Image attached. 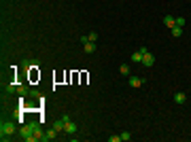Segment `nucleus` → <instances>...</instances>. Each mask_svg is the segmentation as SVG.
I'll list each match as a JSON object with an SVG mask.
<instances>
[{
    "label": "nucleus",
    "mask_w": 191,
    "mask_h": 142,
    "mask_svg": "<svg viewBox=\"0 0 191 142\" xmlns=\"http://www.w3.org/2000/svg\"><path fill=\"white\" fill-rule=\"evenodd\" d=\"M15 131H17V127H15L13 121H2V123H0V138H2V140H9Z\"/></svg>",
    "instance_id": "1"
},
{
    "label": "nucleus",
    "mask_w": 191,
    "mask_h": 142,
    "mask_svg": "<svg viewBox=\"0 0 191 142\" xmlns=\"http://www.w3.org/2000/svg\"><path fill=\"white\" fill-rule=\"evenodd\" d=\"M34 127H36V123H34V121H32V123H28V125H24V127L19 130V134H21V138H24V140H28V138L32 136V131H34Z\"/></svg>",
    "instance_id": "2"
},
{
    "label": "nucleus",
    "mask_w": 191,
    "mask_h": 142,
    "mask_svg": "<svg viewBox=\"0 0 191 142\" xmlns=\"http://www.w3.org/2000/svg\"><path fill=\"white\" fill-rule=\"evenodd\" d=\"M155 64V57L149 53V51H144V55H142V66H147V68H151Z\"/></svg>",
    "instance_id": "3"
},
{
    "label": "nucleus",
    "mask_w": 191,
    "mask_h": 142,
    "mask_svg": "<svg viewBox=\"0 0 191 142\" xmlns=\"http://www.w3.org/2000/svg\"><path fill=\"white\" fill-rule=\"evenodd\" d=\"M144 51H147V49H140V51H134V53H132V62H134V64H142V55H144Z\"/></svg>",
    "instance_id": "4"
},
{
    "label": "nucleus",
    "mask_w": 191,
    "mask_h": 142,
    "mask_svg": "<svg viewBox=\"0 0 191 142\" xmlns=\"http://www.w3.org/2000/svg\"><path fill=\"white\" fill-rule=\"evenodd\" d=\"M140 85H144V79H140V76H130V87H140Z\"/></svg>",
    "instance_id": "5"
},
{
    "label": "nucleus",
    "mask_w": 191,
    "mask_h": 142,
    "mask_svg": "<svg viewBox=\"0 0 191 142\" xmlns=\"http://www.w3.org/2000/svg\"><path fill=\"white\" fill-rule=\"evenodd\" d=\"M164 24H166L168 28L172 30V28L176 25V17H172V15H166V17H164Z\"/></svg>",
    "instance_id": "6"
},
{
    "label": "nucleus",
    "mask_w": 191,
    "mask_h": 142,
    "mask_svg": "<svg viewBox=\"0 0 191 142\" xmlns=\"http://www.w3.org/2000/svg\"><path fill=\"white\" fill-rule=\"evenodd\" d=\"M64 131H66V134H74V131H77V125H74L72 121H66V127H64Z\"/></svg>",
    "instance_id": "7"
},
{
    "label": "nucleus",
    "mask_w": 191,
    "mask_h": 142,
    "mask_svg": "<svg viewBox=\"0 0 191 142\" xmlns=\"http://www.w3.org/2000/svg\"><path fill=\"white\" fill-rule=\"evenodd\" d=\"M119 74L121 76H130V66H128V64H121L119 66Z\"/></svg>",
    "instance_id": "8"
},
{
    "label": "nucleus",
    "mask_w": 191,
    "mask_h": 142,
    "mask_svg": "<svg viewBox=\"0 0 191 142\" xmlns=\"http://www.w3.org/2000/svg\"><path fill=\"white\" fill-rule=\"evenodd\" d=\"M185 100H187V95L183 94V91H179V94L174 95V102H176V104H185Z\"/></svg>",
    "instance_id": "9"
},
{
    "label": "nucleus",
    "mask_w": 191,
    "mask_h": 142,
    "mask_svg": "<svg viewBox=\"0 0 191 142\" xmlns=\"http://www.w3.org/2000/svg\"><path fill=\"white\" fill-rule=\"evenodd\" d=\"M55 136H58V130H49L47 134H45V136H43V140H53V138H55Z\"/></svg>",
    "instance_id": "10"
},
{
    "label": "nucleus",
    "mask_w": 191,
    "mask_h": 142,
    "mask_svg": "<svg viewBox=\"0 0 191 142\" xmlns=\"http://www.w3.org/2000/svg\"><path fill=\"white\" fill-rule=\"evenodd\" d=\"M83 51H85V53H94V51H96V45H94V43H85V45H83Z\"/></svg>",
    "instance_id": "11"
},
{
    "label": "nucleus",
    "mask_w": 191,
    "mask_h": 142,
    "mask_svg": "<svg viewBox=\"0 0 191 142\" xmlns=\"http://www.w3.org/2000/svg\"><path fill=\"white\" fill-rule=\"evenodd\" d=\"M172 36H174V38H179V36H183V28H179V25H174V28H172Z\"/></svg>",
    "instance_id": "12"
},
{
    "label": "nucleus",
    "mask_w": 191,
    "mask_h": 142,
    "mask_svg": "<svg viewBox=\"0 0 191 142\" xmlns=\"http://www.w3.org/2000/svg\"><path fill=\"white\" fill-rule=\"evenodd\" d=\"M21 68H24V70H30V68H32V62H30V59H24V62H21Z\"/></svg>",
    "instance_id": "13"
},
{
    "label": "nucleus",
    "mask_w": 191,
    "mask_h": 142,
    "mask_svg": "<svg viewBox=\"0 0 191 142\" xmlns=\"http://www.w3.org/2000/svg\"><path fill=\"white\" fill-rule=\"evenodd\" d=\"M128 140H132V134L130 131H123L121 134V142H128Z\"/></svg>",
    "instance_id": "14"
},
{
    "label": "nucleus",
    "mask_w": 191,
    "mask_h": 142,
    "mask_svg": "<svg viewBox=\"0 0 191 142\" xmlns=\"http://www.w3.org/2000/svg\"><path fill=\"white\" fill-rule=\"evenodd\" d=\"M4 89H7L9 94H13V91H17V87H15V85H13V83H9V85H7V87H4Z\"/></svg>",
    "instance_id": "15"
},
{
    "label": "nucleus",
    "mask_w": 191,
    "mask_h": 142,
    "mask_svg": "<svg viewBox=\"0 0 191 142\" xmlns=\"http://www.w3.org/2000/svg\"><path fill=\"white\" fill-rule=\"evenodd\" d=\"M87 38H89V43H96V40H98V34H96V32H89Z\"/></svg>",
    "instance_id": "16"
},
{
    "label": "nucleus",
    "mask_w": 191,
    "mask_h": 142,
    "mask_svg": "<svg viewBox=\"0 0 191 142\" xmlns=\"http://www.w3.org/2000/svg\"><path fill=\"white\" fill-rule=\"evenodd\" d=\"M17 91H19V94H28V87H26V85H17Z\"/></svg>",
    "instance_id": "17"
},
{
    "label": "nucleus",
    "mask_w": 191,
    "mask_h": 142,
    "mask_svg": "<svg viewBox=\"0 0 191 142\" xmlns=\"http://www.w3.org/2000/svg\"><path fill=\"white\" fill-rule=\"evenodd\" d=\"M176 25L183 28V25H185V17H176Z\"/></svg>",
    "instance_id": "18"
},
{
    "label": "nucleus",
    "mask_w": 191,
    "mask_h": 142,
    "mask_svg": "<svg viewBox=\"0 0 191 142\" xmlns=\"http://www.w3.org/2000/svg\"><path fill=\"white\" fill-rule=\"evenodd\" d=\"M108 142H121V136H110Z\"/></svg>",
    "instance_id": "19"
}]
</instances>
